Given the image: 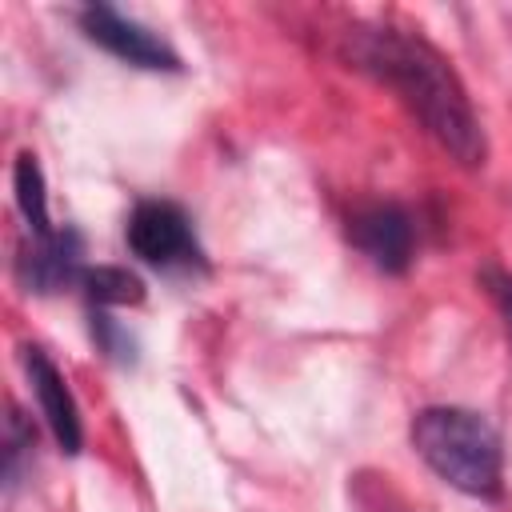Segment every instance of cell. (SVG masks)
Instances as JSON below:
<instances>
[{
	"mask_svg": "<svg viewBox=\"0 0 512 512\" xmlns=\"http://www.w3.org/2000/svg\"><path fill=\"white\" fill-rule=\"evenodd\" d=\"M348 56L356 68L384 80L408 112L424 124V132L464 168H480L488 156L484 128L472 112V100L456 76V68L416 32L404 28H356L348 36Z\"/></svg>",
	"mask_w": 512,
	"mask_h": 512,
	"instance_id": "cell-1",
	"label": "cell"
},
{
	"mask_svg": "<svg viewBox=\"0 0 512 512\" xmlns=\"http://www.w3.org/2000/svg\"><path fill=\"white\" fill-rule=\"evenodd\" d=\"M412 448L416 456L456 492L476 500H496L504 488V444L500 432L468 408L436 404L412 416Z\"/></svg>",
	"mask_w": 512,
	"mask_h": 512,
	"instance_id": "cell-2",
	"label": "cell"
},
{
	"mask_svg": "<svg viewBox=\"0 0 512 512\" xmlns=\"http://www.w3.org/2000/svg\"><path fill=\"white\" fill-rule=\"evenodd\" d=\"M128 248L152 268H204V248L188 212L172 200H140L128 216Z\"/></svg>",
	"mask_w": 512,
	"mask_h": 512,
	"instance_id": "cell-3",
	"label": "cell"
},
{
	"mask_svg": "<svg viewBox=\"0 0 512 512\" xmlns=\"http://www.w3.org/2000/svg\"><path fill=\"white\" fill-rule=\"evenodd\" d=\"M80 28L92 44H100L104 52H112L116 60L132 64V68H148V72H176L180 56L168 40H160L152 28H144L140 20L116 12L112 4H88L80 8Z\"/></svg>",
	"mask_w": 512,
	"mask_h": 512,
	"instance_id": "cell-4",
	"label": "cell"
},
{
	"mask_svg": "<svg viewBox=\"0 0 512 512\" xmlns=\"http://www.w3.org/2000/svg\"><path fill=\"white\" fill-rule=\"evenodd\" d=\"M352 244L388 276L408 272L412 252H416V232L412 216L400 204H368L348 220Z\"/></svg>",
	"mask_w": 512,
	"mask_h": 512,
	"instance_id": "cell-5",
	"label": "cell"
},
{
	"mask_svg": "<svg viewBox=\"0 0 512 512\" xmlns=\"http://www.w3.org/2000/svg\"><path fill=\"white\" fill-rule=\"evenodd\" d=\"M24 368H28V380H32L36 404H40V416H44V424L52 428L60 452L76 456V452L84 448V424H80V408H76L72 388L64 384L60 368H56L40 348H24Z\"/></svg>",
	"mask_w": 512,
	"mask_h": 512,
	"instance_id": "cell-6",
	"label": "cell"
},
{
	"mask_svg": "<svg viewBox=\"0 0 512 512\" xmlns=\"http://www.w3.org/2000/svg\"><path fill=\"white\" fill-rule=\"evenodd\" d=\"M20 272L36 292H56L68 280L84 276L76 232L64 228V232H52V236H32V248L20 256Z\"/></svg>",
	"mask_w": 512,
	"mask_h": 512,
	"instance_id": "cell-7",
	"label": "cell"
},
{
	"mask_svg": "<svg viewBox=\"0 0 512 512\" xmlns=\"http://www.w3.org/2000/svg\"><path fill=\"white\" fill-rule=\"evenodd\" d=\"M12 184H16V204L28 220V232L32 236H52V220H48V192H44V172L36 164L32 152H20L16 156V168H12Z\"/></svg>",
	"mask_w": 512,
	"mask_h": 512,
	"instance_id": "cell-8",
	"label": "cell"
},
{
	"mask_svg": "<svg viewBox=\"0 0 512 512\" xmlns=\"http://www.w3.org/2000/svg\"><path fill=\"white\" fill-rule=\"evenodd\" d=\"M84 292L92 304L108 308V304H140L144 300V280L128 268H116V264H100V268H84L80 276Z\"/></svg>",
	"mask_w": 512,
	"mask_h": 512,
	"instance_id": "cell-9",
	"label": "cell"
},
{
	"mask_svg": "<svg viewBox=\"0 0 512 512\" xmlns=\"http://www.w3.org/2000/svg\"><path fill=\"white\" fill-rule=\"evenodd\" d=\"M484 284H488V292H492V300L508 324V336H512V276L504 268H484Z\"/></svg>",
	"mask_w": 512,
	"mask_h": 512,
	"instance_id": "cell-10",
	"label": "cell"
}]
</instances>
